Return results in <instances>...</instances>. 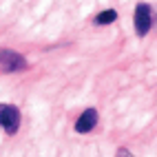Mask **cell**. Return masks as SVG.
<instances>
[{
  "label": "cell",
  "instance_id": "obj_1",
  "mask_svg": "<svg viewBox=\"0 0 157 157\" xmlns=\"http://www.w3.org/2000/svg\"><path fill=\"white\" fill-rule=\"evenodd\" d=\"M29 62L25 56H20L13 49H0V73H18V71H27Z\"/></svg>",
  "mask_w": 157,
  "mask_h": 157
},
{
  "label": "cell",
  "instance_id": "obj_2",
  "mask_svg": "<svg viewBox=\"0 0 157 157\" xmlns=\"http://www.w3.org/2000/svg\"><path fill=\"white\" fill-rule=\"evenodd\" d=\"M20 109L13 106V104H2L0 102V126L7 135H16L20 131Z\"/></svg>",
  "mask_w": 157,
  "mask_h": 157
},
{
  "label": "cell",
  "instance_id": "obj_3",
  "mask_svg": "<svg viewBox=\"0 0 157 157\" xmlns=\"http://www.w3.org/2000/svg\"><path fill=\"white\" fill-rule=\"evenodd\" d=\"M133 25H135V33H137L140 38H144L146 33H148L151 27H153V9H151V5L140 2L137 7H135Z\"/></svg>",
  "mask_w": 157,
  "mask_h": 157
},
{
  "label": "cell",
  "instance_id": "obj_4",
  "mask_svg": "<svg viewBox=\"0 0 157 157\" xmlns=\"http://www.w3.org/2000/svg\"><path fill=\"white\" fill-rule=\"evenodd\" d=\"M95 126H98V111L86 109L75 122V133H91Z\"/></svg>",
  "mask_w": 157,
  "mask_h": 157
},
{
  "label": "cell",
  "instance_id": "obj_5",
  "mask_svg": "<svg viewBox=\"0 0 157 157\" xmlns=\"http://www.w3.org/2000/svg\"><path fill=\"white\" fill-rule=\"evenodd\" d=\"M115 20H117V11H115V9H106V11L95 16V25H111Z\"/></svg>",
  "mask_w": 157,
  "mask_h": 157
}]
</instances>
